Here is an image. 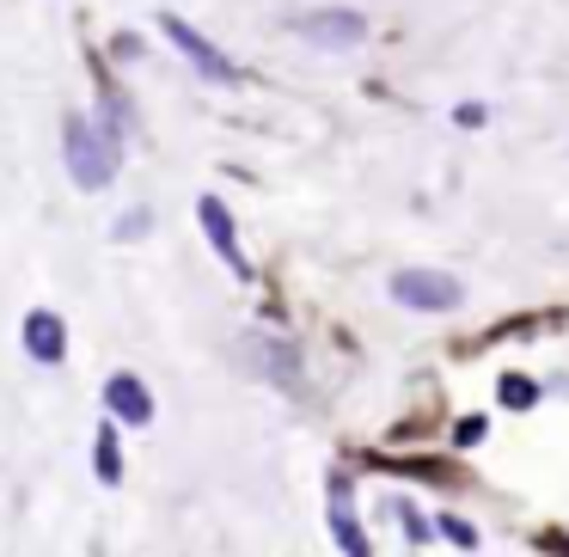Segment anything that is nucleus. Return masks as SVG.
I'll return each instance as SVG.
<instances>
[{"label": "nucleus", "instance_id": "423d86ee", "mask_svg": "<svg viewBox=\"0 0 569 557\" xmlns=\"http://www.w3.org/2000/svg\"><path fill=\"white\" fill-rule=\"evenodd\" d=\"M104 405L117 410L123 422H153V398H148V386L136 380V374H111V386H104Z\"/></svg>", "mask_w": 569, "mask_h": 557}, {"label": "nucleus", "instance_id": "1a4fd4ad", "mask_svg": "<svg viewBox=\"0 0 569 557\" xmlns=\"http://www.w3.org/2000/svg\"><path fill=\"white\" fill-rule=\"evenodd\" d=\"M99 478H104V484L123 478V454H117V429H111V422L99 429Z\"/></svg>", "mask_w": 569, "mask_h": 557}, {"label": "nucleus", "instance_id": "0eeeda50", "mask_svg": "<svg viewBox=\"0 0 569 557\" xmlns=\"http://www.w3.org/2000/svg\"><path fill=\"white\" fill-rule=\"evenodd\" d=\"M26 349H31L38 361H62V356H68L62 319H56V312H31V319H26Z\"/></svg>", "mask_w": 569, "mask_h": 557}, {"label": "nucleus", "instance_id": "f257e3e1", "mask_svg": "<svg viewBox=\"0 0 569 557\" xmlns=\"http://www.w3.org/2000/svg\"><path fill=\"white\" fill-rule=\"evenodd\" d=\"M62 160H68V178L80 190H104L123 166V148H117V129L92 123V117H68L62 129Z\"/></svg>", "mask_w": 569, "mask_h": 557}, {"label": "nucleus", "instance_id": "f8f14e48", "mask_svg": "<svg viewBox=\"0 0 569 557\" xmlns=\"http://www.w3.org/2000/svg\"><path fill=\"white\" fill-rule=\"evenodd\" d=\"M392 515H398V527L410 533V545H429V527H422V515L410 503H392Z\"/></svg>", "mask_w": 569, "mask_h": 557}, {"label": "nucleus", "instance_id": "39448f33", "mask_svg": "<svg viewBox=\"0 0 569 557\" xmlns=\"http://www.w3.org/2000/svg\"><path fill=\"white\" fill-rule=\"evenodd\" d=\"M295 31H300L307 43H319V50H356V43L368 38L361 13H349V7H331V13H307Z\"/></svg>", "mask_w": 569, "mask_h": 557}, {"label": "nucleus", "instance_id": "7ed1b4c3", "mask_svg": "<svg viewBox=\"0 0 569 557\" xmlns=\"http://www.w3.org/2000/svg\"><path fill=\"white\" fill-rule=\"evenodd\" d=\"M160 31L178 43V50H184V62L197 68V74H209V80H214V87H233V80H239V68L227 62V56L214 50V43L202 38V31H190L184 19H172V13H166V19H160Z\"/></svg>", "mask_w": 569, "mask_h": 557}, {"label": "nucleus", "instance_id": "9b49d317", "mask_svg": "<svg viewBox=\"0 0 569 557\" xmlns=\"http://www.w3.org/2000/svg\"><path fill=\"white\" fill-rule=\"evenodd\" d=\"M502 398H508L515 410H527L532 398H539V386H532V380H520V374H508V380H502Z\"/></svg>", "mask_w": 569, "mask_h": 557}, {"label": "nucleus", "instance_id": "6e6552de", "mask_svg": "<svg viewBox=\"0 0 569 557\" xmlns=\"http://www.w3.org/2000/svg\"><path fill=\"white\" fill-rule=\"evenodd\" d=\"M331 533H337V545H343V551H356V557H368V533L356 527V520L343 515V496H337L331 503Z\"/></svg>", "mask_w": 569, "mask_h": 557}, {"label": "nucleus", "instance_id": "ddd939ff", "mask_svg": "<svg viewBox=\"0 0 569 557\" xmlns=\"http://www.w3.org/2000/svg\"><path fill=\"white\" fill-rule=\"evenodd\" d=\"M478 435H483V417H466V422H459V447H471Z\"/></svg>", "mask_w": 569, "mask_h": 557}, {"label": "nucleus", "instance_id": "20e7f679", "mask_svg": "<svg viewBox=\"0 0 569 557\" xmlns=\"http://www.w3.org/2000/svg\"><path fill=\"white\" fill-rule=\"evenodd\" d=\"M197 221H202V233H209L214 258H221L227 270L239 276V282H251V263H246V251H239V233H233V215H227V202H221V197H202V202H197Z\"/></svg>", "mask_w": 569, "mask_h": 557}, {"label": "nucleus", "instance_id": "9d476101", "mask_svg": "<svg viewBox=\"0 0 569 557\" xmlns=\"http://www.w3.org/2000/svg\"><path fill=\"white\" fill-rule=\"evenodd\" d=\"M435 533H441L447 545H459V551H478V527H471V520H453V515H441V520H435Z\"/></svg>", "mask_w": 569, "mask_h": 557}, {"label": "nucleus", "instance_id": "f03ea898", "mask_svg": "<svg viewBox=\"0 0 569 557\" xmlns=\"http://www.w3.org/2000/svg\"><path fill=\"white\" fill-rule=\"evenodd\" d=\"M392 300L410 312H453L459 300H466V288H459V276L447 270H398L392 276Z\"/></svg>", "mask_w": 569, "mask_h": 557}]
</instances>
